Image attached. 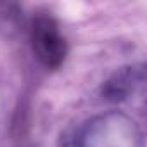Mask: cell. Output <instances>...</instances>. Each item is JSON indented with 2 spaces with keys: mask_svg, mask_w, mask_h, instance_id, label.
<instances>
[{
  "mask_svg": "<svg viewBox=\"0 0 147 147\" xmlns=\"http://www.w3.org/2000/svg\"><path fill=\"white\" fill-rule=\"evenodd\" d=\"M31 45L36 59L49 69H55L66 57V40L52 18L40 16L31 23Z\"/></svg>",
  "mask_w": 147,
  "mask_h": 147,
  "instance_id": "1",
  "label": "cell"
}]
</instances>
